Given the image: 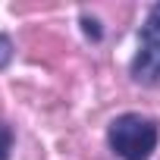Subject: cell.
Returning a JSON list of instances; mask_svg holds the SVG:
<instances>
[{"mask_svg": "<svg viewBox=\"0 0 160 160\" xmlns=\"http://www.w3.org/2000/svg\"><path fill=\"white\" fill-rule=\"evenodd\" d=\"M160 144V122L148 113L126 110L107 126V148L119 160H151Z\"/></svg>", "mask_w": 160, "mask_h": 160, "instance_id": "cell-1", "label": "cell"}, {"mask_svg": "<svg viewBox=\"0 0 160 160\" xmlns=\"http://www.w3.org/2000/svg\"><path fill=\"white\" fill-rule=\"evenodd\" d=\"M129 75L141 88L160 85V3L148 7L144 22L138 28V44L129 60Z\"/></svg>", "mask_w": 160, "mask_h": 160, "instance_id": "cell-2", "label": "cell"}, {"mask_svg": "<svg viewBox=\"0 0 160 160\" xmlns=\"http://www.w3.org/2000/svg\"><path fill=\"white\" fill-rule=\"evenodd\" d=\"M78 22H82V35L88 38V41H101L104 38V28H101V22H98V16H91V13H82L78 16Z\"/></svg>", "mask_w": 160, "mask_h": 160, "instance_id": "cell-3", "label": "cell"}, {"mask_svg": "<svg viewBox=\"0 0 160 160\" xmlns=\"http://www.w3.org/2000/svg\"><path fill=\"white\" fill-rule=\"evenodd\" d=\"M13 144H16L13 126L0 119V160H10V157H13Z\"/></svg>", "mask_w": 160, "mask_h": 160, "instance_id": "cell-4", "label": "cell"}, {"mask_svg": "<svg viewBox=\"0 0 160 160\" xmlns=\"http://www.w3.org/2000/svg\"><path fill=\"white\" fill-rule=\"evenodd\" d=\"M13 57H16V44H13V38H10L7 32H0V72L13 63Z\"/></svg>", "mask_w": 160, "mask_h": 160, "instance_id": "cell-5", "label": "cell"}]
</instances>
